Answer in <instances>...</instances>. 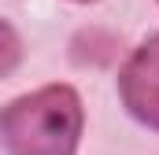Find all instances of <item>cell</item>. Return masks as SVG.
I'll return each mask as SVG.
<instances>
[{
    "instance_id": "6da1fadb",
    "label": "cell",
    "mask_w": 159,
    "mask_h": 155,
    "mask_svg": "<svg viewBox=\"0 0 159 155\" xmlns=\"http://www.w3.org/2000/svg\"><path fill=\"white\" fill-rule=\"evenodd\" d=\"M81 100L70 85H44L0 111L4 155H74L81 137Z\"/></svg>"
},
{
    "instance_id": "7a4b0ae2",
    "label": "cell",
    "mask_w": 159,
    "mask_h": 155,
    "mask_svg": "<svg viewBox=\"0 0 159 155\" xmlns=\"http://www.w3.org/2000/svg\"><path fill=\"white\" fill-rule=\"evenodd\" d=\"M119 92L137 122L159 129V33L129 55L119 74Z\"/></svg>"
},
{
    "instance_id": "3957f363",
    "label": "cell",
    "mask_w": 159,
    "mask_h": 155,
    "mask_svg": "<svg viewBox=\"0 0 159 155\" xmlns=\"http://www.w3.org/2000/svg\"><path fill=\"white\" fill-rule=\"evenodd\" d=\"M19 59H22V41H19V33L0 19V78L11 74V70L19 67Z\"/></svg>"
}]
</instances>
